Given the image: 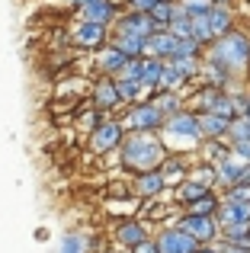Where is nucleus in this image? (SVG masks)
Returning <instances> with one entry per match:
<instances>
[{
  "label": "nucleus",
  "mask_w": 250,
  "mask_h": 253,
  "mask_svg": "<svg viewBox=\"0 0 250 253\" xmlns=\"http://www.w3.org/2000/svg\"><path fill=\"white\" fill-rule=\"evenodd\" d=\"M208 64L221 68L228 77L247 74V71H250V39L244 36V32L231 29L225 39H218V42L212 45V51H208Z\"/></svg>",
  "instance_id": "obj_1"
},
{
  "label": "nucleus",
  "mask_w": 250,
  "mask_h": 253,
  "mask_svg": "<svg viewBox=\"0 0 250 253\" xmlns=\"http://www.w3.org/2000/svg\"><path fill=\"white\" fill-rule=\"evenodd\" d=\"M119 154H122V167L125 170L148 173V170H154L157 164H164L167 151H164L151 135H128V138H122Z\"/></svg>",
  "instance_id": "obj_2"
},
{
  "label": "nucleus",
  "mask_w": 250,
  "mask_h": 253,
  "mask_svg": "<svg viewBox=\"0 0 250 253\" xmlns=\"http://www.w3.org/2000/svg\"><path fill=\"white\" fill-rule=\"evenodd\" d=\"M119 125L128 128L131 135H151V131L164 128V116L157 112L154 103H138V106H131V109L125 112V119Z\"/></svg>",
  "instance_id": "obj_3"
},
{
  "label": "nucleus",
  "mask_w": 250,
  "mask_h": 253,
  "mask_svg": "<svg viewBox=\"0 0 250 253\" xmlns=\"http://www.w3.org/2000/svg\"><path fill=\"white\" fill-rule=\"evenodd\" d=\"M122 138H125V128L119 122H113V119H106V122H100L90 131V148L96 154H109V151H116L122 144Z\"/></svg>",
  "instance_id": "obj_4"
},
{
  "label": "nucleus",
  "mask_w": 250,
  "mask_h": 253,
  "mask_svg": "<svg viewBox=\"0 0 250 253\" xmlns=\"http://www.w3.org/2000/svg\"><path fill=\"white\" fill-rule=\"evenodd\" d=\"M164 135L170 138V141H176V138H186V141H196L199 135V122H196L193 112H173V116L164 119Z\"/></svg>",
  "instance_id": "obj_5"
},
{
  "label": "nucleus",
  "mask_w": 250,
  "mask_h": 253,
  "mask_svg": "<svg viewBox=\"0 0 250 253\" xmlns=\"http://www.w3.org/2000/svg\"><path fill=\"white\" fill-rule=\"evenodd\" d=\"M106 39H109V29H106V26L81 23V19H77L74 32H71V42H74L77 48H83V51H100L103 45H106Z\"/></svg>",
  "instance_id": "obj_6"
},
{
  "label": "nucleus",
  "mask_w": 250,
  "mask_h": 253,
  "mask_svg": "<svg viewBox=\"0 0 250 253\" xmlns=\"http://www.w3.org/2000/svg\"><path fill=\"white\" fill-rule=\"evenodd\" d=\"M180 231L183 234H189L196 244H202V241H212L215 234H218V224H215V218H206V215H183L180 218Z\"/></svg>",
  "instance_id": "obj_7"
},
{
  "label": "nucleus",
  "mask_w": 250,
  "mask_h": 253,
  "mask_svg": "<svg viewBox=\"0 0 250 253\" xmlns=\"http://www.w3.org/2000/svg\"><path fill=\"white\" fill-rule=\"evenodd\" d=\"M218 231L228 228H241V224H250V202H221L218 205V218H215Z\"/></svg>",
  "instance_id": "obj_8"
},
{
  "label": "nucleus",
  "mask_w": 250,
  "mask_h": 253,
  "mask_svg": "<svg viewBox=\"0 0 250 253\" xmlns=\"http://www.w3.org/2000/svg\"><path fill=\"white\" fill-rule=\"evenodd\" d=\"M154 244H157V253H196L199 250V244H196L189 234H183L180 228L161 231V237H157Z\"/></svg>",
  "instance_id": "obj_9"
},
{
  "label": "nucleus",
  "mask_w": 250,
  "mask_h": 253,
  "mask_svg": "<svg viewBox=\"0 0 250 253\" xmlns=\"http://www.w3.org/2000/svg\"><path fill=\"white\" fill-rule=\"evenodd\" d=\"M119 19V10H116L113 0H93V3L81 6V23H93V26H106Z\"/></svg>",
  "instance_id": "obj_10"
},
{
  "label": "nucleus",
  "mask_w": 250,
  "mask_h": 253,
  "mask_svg": "<svg viewBox=\"0 0 250 253\" xmlns=\"http://www.w3.org/2000/svg\"><path fill=\"white\" fill-rule=\"evenodd\" d=\"M154 29V23H151V16H144V13H125V16L116 19V36H135V39H148Z\"/></svg>",
  "instance_id": "obj_11"
},
{
  "label": "nucleus",
  "mask_w": 250,
  "mask_h": 253,
  "mask_svg": "<svg viewBox=\"0 0 250 253\" xmlns=\"http://www.w3.org/2000/svg\"><path fill=\"white\" fill-rule=\"evenodd\" d=\"M125 61H128V58H125L119 48H113L109 42L103 45L100 51H96V71H100L103 77H113V81L119 77V71L125 68Z\"/></svg>",
  "instance_id": "obj_12"
},
{
  "label": "nucleus",
  "mask_w": 250,
  "mask_h": 253,
  "mask_svg": "<svg viewBox=\"0 0 250 253\" xmlns=\"http://www.w3.org/2000/svg\"><path fill=\"white\" fill-rule=\"evenodd\" d=\"M122 99H119V90H116V81L113 77H100L93 84V109L96 112H106V109H116Z\"/></svg>",
  "instance_id": "obj_13"
},
{
  "label": "nucleus",
  "mask_w": 250,
  "mask_h": 253,
  "mask_svg": "<svg viewBox=\"0 0 250 253\" xmlns=\"http://www.w3.org/2000/svg\"><path fill=\"white\" fill-rule=\"evenodd\" d=\"M247 173H250V164L244 161H238V157H228V161H221L218 164V173L215 176L221 179V183L228 186V189H234V186H241V183H247Z\"/></svg>",
  "instance_id": "obj_14"
},
{
  "label": "nucleus",
  "mask_w": 250,
  "mask_h": 253,
  "mask_svg": "<svg viewBox=\"0 0 250 253\" xmlns=\"http://www.w3.org/2000/svg\"><path fill=\"white\" fill-rule=\"evenodd\" d=\"M206 23H208V36H212V42H218V39H225L228 32H231V13H228V6H215L206 13Z\"/></svg>",
  "instance_id": "obj_15"
},
{
  "label": "nucleus",
  "mask_w": 250,
  "mask_h": 253,
  "mask_svg": "<svg viewBox=\"0 0 250 253\" xmlns=\"http://www.w3.org/2000/svg\"><path fill=\"white\" fill-rule=\"evenodd\" d=\"M116 241L122 244V247H138L141 241H148V231H144L141 221H122L119 228H116Z\"/></svg>",
  "instance_id": "obj_16"
},
{
  "label": "nucleus",
  "mask_w": 250,
  "mask_h": 253,
  "mask_svg": "<svg viewBox=\"0 0 250 253\" xmlns=\"http://www.w3.org/2000/svg\"><path fill=\"white\" fill-rule=\"evenodd\" d=\"M196 122H199V135H206L208 141H218V138L228 135V119H218V116H208V112H202V116H196Z\"/></svg>",
  "instance_id": "obj_17"
},
{
  "label": "nucleus",
  "mask_w": 250,
  "mask_h": 253,
  "mask_svg": "<svg viewBox=\"0 0 250 253\" xmlns=\"http://www.w3.org/2000/svg\"><path fill=\"white\" fill-rule=\"evenodd\" d=\"M164 189V179L157 170H148V173H135V192L141 199H154L157 192Z\"/></svg>",
  "instance_id": "obj_18"
},
{
  "label": "nucleus",
  "mask_w": 250,
  "mask_h": 253,
  "mask_svg": "<svg viewBox=\"0 0 250 253\" xmlns=\"http://www.w3.org/2000/svg\"><path fill=\"white\" fill-rule=\"evenodd\" d=\"M164 64L161 58H141V64H138V84L141 86H157V81H161L164 74Z\"/></svg>",
  "instance_id": "obj_19"
},
{
  "label": "nucleus",
  "mask_w": 250,
  "mask_h": 253,
  "mask_svg": "<svg viewBox=\"0 0 250 253\" xmlns=\"http://www.w3.org/2000/svg\"><path fill=\"white\" fill-rule=\"evenodd\" d=\"M161 173L164 186H173V183H183V173H186V164L180 161V157H164V164L157 167Z\"/></svg>",
  "instance_id": "obj_20"
},
{
  "label": "nucleus",
  "mask_w": 250,
  "mask_h": 253,
  "mask_svg": "<svg viewBox=\"0 0 250 253\" xmlns=\"http://www.w3.org/2000/svg\"><path fill=\"white\" fill-rule=\"evenodd\" d=\"M176 10H180V6H176V3H170V0H167V3H154V10L148 13V16H151V23H154V29H157V32H167V26L173 23Z\"/></svg>",
  "instance_id": "obj_21"
},
{
  "label": "nucleus",
  "mask_w": 250,
  "mask_h": 253,
  "mask_svg": "<svg viewBox=\"0 0 250 253\" xmlns=\"http://www.w3.org/2000/svg\"><path fill=\"white\" fill-rule=\"evenodd\" d=\"M113 48H119L125 58H144V39H135V36H113Z\"/></svg>",
  "instance_id": "obj_22"
},
{
  "label": "nucleus",
  "mask_w": 250,
  "mask_h": 253,
  "mask_svg": "<svg viewBox=\"0 0 250 253\" xmlns=\"http://www.w3.org/2000/svg\"><path fill=\"white\" fill-rule=\"evenodd\" d=\"M206 192H212V189H206V186H199V183H193V179H183L180 186H176V202H183L189 209L193 202H199Z\"/></svg>",
  "instance_id": "obj_23"
},
{
  "label": "nucleus",
  "mask_w": 250,
  "mask_h": 253,
  "mask_svg": "<svg viewBox=\"0 0 250 253\" xmlns=\"http://www.w3.org/2000/svg\"><path fill=\"white\" fill-rule=\"evenodd\" d=\"M183 81H186V77H183L180 71H176L173 64L167 61V64H164V74H161V81H157V86H161V90H167V93H173V90H176V86H180Z\"/></svg>",
  "instance_id": "obj_24"
},
{
  "label": "nucleus",
  "mask_w": 250,
  "mask_h": 253,
  "mask_svg": "<svg viewBox=\"0 0 250 253\" xmlns=\"http://www.w3.org/2000/svg\"><path fill=\"white\" fill-rule=\"evenodd\" d=\"M215 211H218V199H215L212 192H206V196H202L199 202L189 205V215H206V218H212Z\"/></svg>",
  "instance_id": "obj_25"
},
{
  "label": "nucleus",
  "mask_w": 250,
  "mask_h": 253,
  "mask_svg": "<svg viewBox=\"0 0 250 253\" xmlns=\"http://www.w3.org/2000/svg\"><path fill=\"white\" fill-rule=\"evenodd\" d=\"M58 253H87V237L83 234H64Z\"/></svg>",
  "instance_id": "obj_26"
},
{
  "label": "nucleus",
  "mask_w": 250,
  "mask_h": 253,
  "mask_svg": "<svg viewBox=\"0 0 250 253\" xmlns=\"http://www.w3.org/2000/svg\"><path fill=\"white\" fill-rule=\"evenodd\" d=\"M116 90H119V99H131V103H138L144 86L138 81H116Z\"/></svg>",
  "instance_id": "obj_27"
},
{
  "label": "nucleus",
  "mask_w": 250,
  "mask_h": 253,
  "mask_svg": "<svg viewBox=\"0 0 250 253\" xmlns=\"http://www.w3.org/2000/svg\"><path fill=\"white\" fill-rule=\"evenodd\" d=\"M154 106H157V112H161L164 119H167V116H173V112H180V99H176L173 93H161V99H157Z\"/></svg>",
  "instance_id": "obj_28"
},
{
  "label": "nucleus",
  "mask_w": 250,
  "mask_h": 253,
  "mask_svg": "<svg viewBox=\"0 0 250 253\" xmlns=\"http://www.w3.org/2000/svg\"><path fill=\"white\" fill-rule=\"evenodd\" d=\"M206 148H208V157H212V161H218V164L231 157V148H228V144H221V141H208Z\"/></svg>",
  "instance_id": "obj_29"
},
{
  "label": "nucleus",
  "mask_w": 250,
  "mask_h": 253,
  "mask_svg": "<svg viewBox=\"0 0 250 253\" xmlns=\"http://www.w3.org/2000/svg\"><path fill=\"white\" fill-rule=\"evenodd\" d=\"M228 202H250V183H241L228 189Z\"/></svg>",
  "instance_id": "obj_30"
},
{
  "label": "nucleus",
  "mask_w": 250,
  "mask_h": 253,
  "mask_svg": "<svg viewBox=\"0 0 250 253\" xmlns=\"http://www.w3.org/2000/svg\"><path fill=\"white\" fill-rule=\"evenodd\" d=\"M212 179H215V170H212V167H202V170L193 173V183L206 186V189H212Z\"/></svg>",
  "instance_id": "obj_31"
},
{
  "label": "nucleus",
  "mask_w": 250,
  "mask_h": 253,
  "mask_svg": "<svg viewBox=\"0 0 250 253\" xmlns=\"http://www.w3.org/2000/svg\"><path fill=\"white\" fill-rule=\"evenodd\" d=\"M154 3L157 0H128V13H144V16H148V13L154 10Z\"/></svg>",
  "instance_id": "obj_32"
},
{
  "label": "nucleus",
  "mask_w": 250,
  "mask_h": 253,
  "mask_svg": "<svg viewBox=\"0 0 250 253\" xmlns=\"http://www.w3.org/2000/svg\"><path fill=\"white\" fill-rule=\"evenodd\" d=\"M81 125H83V128H90V131H93L96 128V125H100V112H83V116H81Z\"/></svg>",
  "instance_id": "obj_33"
},
{
  "label": "nucleus",
  "mask_w": 250,
  "mask_h": 253,
  "mask_svg": "<svg viewBox=\"0 0 250 253\" xmlns=\"http://www.w3.org/2000/svg\"><path fill=\"white\" fill-rule=\"evenodd\" d=\"M131 253H157V244L154 241H141L138 247H131Z\"/></svg>",
  "instance_id": "obj_34"
},
{
  "label": "nucleus",
  "mask_w": 250,
  "mask_h": 253,
  "mask_svg": "<svg viewBox=\"0 0 250 253\" xmlns=\"http://www.w3.org/2000/svg\"><path fill=\"white\" fill-rule=\"evenodd\" d=\"M218 253H244V250H238V247H231V244H218V247H215Z\"/></svg>",
  "instance_id": "obj_35"
},
{
  "label": "nucleus",
  "mask_w": 250,
  "mask_h": 253,
  "mask_svg": "<svg viewBox=\"0 0 250 253\" xmlns=\"http://www.w3.org/2000/svg\"><path fill=\"white\" fill-rule=\"evenodd\" d=\"M68 3H74V6H87V3H93V0H68Z\"/></svg>",
  "instance_id": "obj_36"
},
{
  "label": "nucleus",
  "mask_w": 250,
  "mask_h": 253,
  "mask_svg": "<svg viewBox=\"0 0 250 253\" xmlns=\"http://www.w3.org/2000/svg\"><path fill=\"white\" fill-rule=\"evenodd\" d=\"M196 253H218V250H215V247H206V250H202V247H199Z\"/></svg>",
  "instance_id": "obj_37"
},
{
  "label": "nucleus",
  "mask_w": 250,
  "mask_h": 253,
  "mask_svg": "<svg viewBox=\"0 0 250 253\" xmlns=\"http://www.w3.org/2000/svg\"><path fill=\"white\" fill-rule=\"evenodd\" d=\"M212 3H215V6H225V3H228V0H212Z\"/></svg>",
  "instance_id": "obj_38"
},
{
  "label": "nucleus",
  "mask_w": 250,
  "mask_h": 253,
  "mask_svg": "<svg viewBox=\"0 0 250 253\" xmlns=\"http://www.w3.org/2000/svg\"><path fill=\"white\" fill-rule=\"evenodd\" d=\"M157 3H167V0H157Z\"/></svg>",
  "instance_id": "obj_39"
},
{
  "label": "nucleus",
  "mask_w": 250,
  "mask_h": 253,
  "mask_svg": "<svg viewBox=\"0 0 250 253\" xmlns=\"http://www.w3.org/2000/svg\"><path fill=\"white\" fill-rule=\"evenodd\" d=\"M247 183H250V173H247Z\"/></svg>",
  "instance_id": "obj_40"
}]
</instances>
